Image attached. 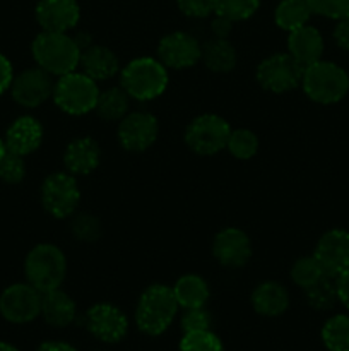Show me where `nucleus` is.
Wrapping results in <instances>:
<instances>
[{
  "label": "nucleus",
  "mask_w": 349,
  "mask_h": 351,
  "mask_svg": "<svg viewBox=\"0 0 349 351\" xmlns=\"http://www.w3.org/2000/svg\"><path fill=\"white\" fill-rule=\"evenodd\" d=\"M212 256L224 267H243L252 257V242L243 230L229 226L214 237Z\"/></svg>",
  "instance_id": "16"
},
{
  "label": "nucleus",
  "mask_w": 349,
  "mask_h": 351,
  "mask_svg": "<svg viewBox=\"0 0 349 351\" xmlns=\"http://www.w3.org/2000/svg\"><path fill=\"white\" fill-rule=\"evenodd\" d=\"M303 93L318 105H334L349 93V74L335 62L318 60L303 69Z\"/></svg>",
  "instance_id": "3"
},
{
  "label": "nucleus",
  "mask_w": 349,
  "mask_h": 351,
  "mask_svg": "<svg viewBox=\"0 0 349 351\" xmlns=\"http://www.w3.org/2000/svg\"><path fill=\"white\" fill-rule=\"evenodd\" d=\"M335 287H337L339 302L349 311V267L335 278Z\"/></svg>",
  "instance_id": "41"
},
{
  "label": "nucleus",
  "mask_w": 349,
  "mask_h": 351,
  "mask_svg": "<svg viewBox=\"0 0 349 351\" xmlns=\"http://www.w3.org/2000/svg\"><path fill=\"white\" fill-rule=\"evenodd\" d=\"M43 125L34 117L24 115L14 120L7 127L3 144H5V149L10 151V153L27 156V154L40 149L41 143H43Z\"/></svg>",
  "instance_id": "18"
},
{
  "label": "nucleus",
  "mask_w": 349,
  "mask_h": 351,
  "mask_svg": "<svg viewBox=\"0 0 349 351\" xmlns=\"http://www.w3.org/2000/svg\"><path fill=\"white\" fill-rule=\"evenodd\" d=\"M14 81V69L9 58L0 53V96L9 91Z\"/></svg>",
  "instance_id": "39"
},
{
  "label": "nucleus",
  "mask_w": 349,
  "mask_h": 351,
  "mask_svg": "<svg viewBox=\"0 0 349 351\" xmlns=\"http://www.w3.org/2000/svg\"><path fill=\"white\" fill-rule=\"evenodd\" d=\"M0 351H19V350H17L14 345H10V343L0 341Z\"/></svg>",
  "instance_id": "44"
},
{
  "label": "nucleus",
  "mask_w": 349,
  "mask_h": 351,
  "mask_svg": "<svg viewBox=\"0 0 349 351\" xmlns=\"http://www.w3.org/2000/svg\"><path fill=\"white\" fill-rule=\"evenodd\" d=\"M99 161H101V149L91 137H77L65 147L64 165L68 173L74 177L92 173L98 168Z\"/></svg>",
  "instance_id": "20"
},
{
  "label": "nucleus",
  "mask_w": 349,
  "mask_h": 351,
  "mask_svg": "<svg viewBox=\"0 0 349 351\" xmlns=\"http://www.w3.org/2000/svg\"><path fill=\"white\" fill-rule=\"evenodd\" d=\"M313 257L318 261L324 273L337 278L349 267V232L342 228H332L318 239Z\"/></svg>",
  "instance_id": "15"
},
{
  "label": "nucleus",
  "mask_w": 349,
  "mask_h": 351,
  "mask_svg": "<svg viewBox=\"0 0 349 351\" xmlns=\"http://www.w3.org/2000/svg\"><path fill=\"white\" fill-rule=\"evenodd\" d=\"M260 0H216L214 14L226 17L231 23L246 21L259 10Z\"/></svg>",
  "instance_id": "33"
},
{
  "label": "nucleus",
  "mask_w": 349,
  "mask_h": 351,
  "mask_svg": "<svg viewBox=\"0 0 349 351\" xmlns=\"http://www.w3.org/2000/svg\"><path fill=\"white\" fill-rule=\"evenodd\" d=\"M202 62L205 67L218 74H226L236 67L238 55L226 38H212L202 47Z\"/></svg>",
  "instance_id": "25"
},
{
  "label": "nucleus",
  "mask_w": 349,
  "mask_h": 351,
  "mask_svg": "<svg viewBox=\"0 0 349 351\" xmlns=\"http://www.w3.org/2000/svg\"><path fill=\"white\" fill-rule=\"evenodd\" d=\"M36 351H77V350L65 341H44L38 346Z\"/></svg>",
  "instance_id": "43"
},
{
  "label": "nucleus",
  "mask_w": 349,
  "mask_h": 351,
  "mask_svg": "<svg viewBox=\"0 0 349 351\" xmlns=\"http://www.w3.org/2000/svg\"><path fill=\"white\" fill-rule=\"evenodd\" d=\"M178 351H224V345L211 329L183 332Z\"/></svg>",
  "instance_id": "34"
},
{
  "label": "nucleus",
  "mask_w": 349,
  "mask_h": 351,
  "mask_svg": "<svg viewBox=\"0 0 349 351\" xmlns=\"http://www.w3.org/2000/svg\"><path fill=\"white\" fill-rule=\"evenodd\" d=\"M98 82L84 72H68L60 75L53 84V103L68 115H86L92 112L98 103Z\"/></svg>",
  "instance_id": "6"
},
{
  "label": "nucleus",
  "mask_w": 349,
  "mask_h": 351,
  "mask_svg": "<svg viewBox=\"0 0 349 351\" xmlns=\"http://www.w3.org/2000/svg\"><path fill=\"white\" fill-rule=\"evenodd\" d=\"M53 84L51 75L43 69H26L21 74L14 75L10 95L14 101L23 108H38L48 98H51Z\"/></svg>",
  "instance_id": "14"
},
{
  "label": "nucleus",
  "mask_w": 349,
  "mask_h": 351,
  "mask_svg": "<svg viewBox=\"0 0 349 351\" xmlns=\"http://www.w3.org/2000/svg\"><path fill=\"white\" fill-rule=\"evenodd\" d=\"M311 9L307 0H281L274 12V21L281 29L291 31L308 24L311 17Z\"/></svg>",
  "instance_id": "26"
},
{
  "label": "nucleus",
  "mask_w": 349,
  "mask_h": 351,
  "mask_svg": "<svg viewBox=\"0 0 349 351\" xmlns=\"http://www.w3.org/2000/svg\"><path fill=\"white\" fill-rule=\"evenodd\" d=\"M322 343L328 351H349V315L335 314L322 326Z\"/></svg>",
  "instance_id": "28"
},
{
  "label": "nucleus",
  "mask_w": 349,
  "mask_h": 351,
  "mask_svg": "<svg viewBox=\"0 0 349 351\" xmlns=\"http://www.w3.org/2000/svg\"><path fill=\"white\" fill-rule=\"evenodd\" d=\"M84 328L91 336L106 345L120 343L129 332V319L125 312L113 304H96L84 314Z\"/></svg>",
  "instance_id": "11"
},
{
  "label": "nucleus",
  "mask_w": 349,
  "mask_h": 351,
  "mask_svg": "<svg viewBox=\"0 0 349 351\" xmlns=\"http://www.w3.org/2000/svg\"><path fill=\"white\" fill-rule=\"evenodd\" d=\"M31 53L38 67L60 77L79 67L82 50L67 33L41 31L31 43Z\"/></svg>",
  "instance_id": "2"
},
{
  "label": "nucleus",
  "mask_w": 349,
  "mask_h": 351,
  "mask_svg": "<svg viewBox=\"0 0 349 351\" xmlns=\"http://www.w3.org/2000/svg\"><path fill=\"white\" fill-rule=\"evenodd\" d=\"M34 16L43 31L67 33L77 26L81 7L75 0H40Z\"/></svg>",
  "instance_id": "17"
},
{
  "label": "nucleus",
  "mask_w": 349,
  "mask_h": 351,
  "mask_svg": "<svg viewBox=\"0 0 349 351\" xmlns=\"http://www.w3.org/2000/svg\"><path fill=\"white\" fill-rule=\"evenodd\" d=\"M70 232L77 242L94 243L101 237V221L98 219V216L91 215V213H75L72 216Z\"/></svg>",
  "instance_id": "32"
},
{
  "label": "nucleus",
  "mask_w": 349,
  "mask_h": 351,
  "mask_svg": "<svg viewBox=\"0 0 349 351\" xmlns=\"http://www.w3.org/2000/svg\"><path fill=\"white\" fill-rule=\"evenodd\" d=\"M79 65L82 72L96 82L108 81L115 77L120 71V62L115 51L103 45H91L82 50Z\"/></svg>",
  "instance_id": "21"
},
{
  "label": "nucleus",
  "mask_w": 349,
  "mask_h": 351,
  "mask_svg": "<svg viewBox=\"0 0 349 351\" xmlns=\"http://www.w3.org/2000/svg\"><path fill=\"white\" fill-rule=\"evenodd\" d=\"M324 50V36L317 27L310 26V24H305V26L291 31L289 38H287V53L303 67L322 60Z\"/></svg>",
  "instance_id": "19"
},
{
  "label": "nucleus",
  "mask_w": 349,
  "mask_h": 351,
  "mask_svg": "<svg viewBox=\"0 0 349 351\" xmlns=\"http://www.w3.org/2000/svg\"><path fill=\"white\" fill-rule=\"evenodd\" d=\"M231 127L222 117L216 113L198 115L188 123L185 130V144L188 149L201 156H212L226 149Z\"/></svg>",
  "instance_id": "8"
},
{
  "label": "nucleus",
  "mask_w": 349,
  "mask_h": 351,
  "mask_svg": "<svg viewBox=\"0 0 349 351\" xmlns=\"http://www.w3.org/2000/svg\"><path fill=\"white\" fill-rule=\"evenodd\" d=\"M129 105L130 96L127 95L125 89L122 86H115V88H108L106 91H99L94 110L103 120L116 122L129 113Z\"/></svg>",
  "instance_id": "27"
},
{
  "label": "nucleus",
  "mask_w": 349,
  "mask_h": 351,
  "mask_svg": "<svg viewBox=\"0 0 349 351\" xmlns=\"http://www.w3.org/2000/svg\"><path fill=\"white\" fill-rule=\"evenodd\" d=\"M120 86L130 98L137 101H151L166 91L168 71L159 58H133L120 72Z\"/></svg>",
  "instance_id": "4"
},
{
  "label": "nucleus",
  "mask_w": 349,
  "mask_h": 351,
  "mask_svg": "<svg viewBox=\"0 0 349 351\" xmlns=\"http://www.w3.org/2000/svg\"><path fill=\"white\" fill-rule=\"evenodd\" d=\"M253 311L263 317H279L289 307V293L277 281H263L252 291Z\"/></svg>",
  "instance_id": "22"
},
{
  "label": "nucleus",
  "mask_w": 349,
  "mask_h": 351,
  "mask_svg": "<svg viewBox=\"0 0 349 351\" xmlns=\"http://www.w3.org/2000/svg\"><path fill=\"white\" fill-rule=\"evenodd\" d=\"M159 123L149 112L127 113L118 125L120 146L130 153L147 151L157 139Z\"/></svg>",
  "instance_id": "12"
},
{
  "label": "nucleus",
  "mask_w": 349,
  "mask_h": 351,
  "mask_svg": "<svg viewBox=\"0 0 349 351\" xmlns=\"http://www.w3.org/2000/svg\"><path fill=\"white\" fill-rule=\"evenodd\" d=\"M177 5L183 16L204 19L214 14L216 0H177Z\"/></svg>",
  "instance_id": "38"
},
{
  "label": "nucleus",
  "mask_w": 349,
  "mask_h": 351,
  "mask_svg": "<svg viewBox=\"0 0 349 351\" xmlns=\"http://www.w3.org/2000/svg\"><path fill=\"white\" fill-rule=\"evenodd\" d=\"M24 276L41 293L57 290L67 276L65 254L53 243H38L24 259Z\"/></svg>",
  "instance_id": "5"
},
{
  "label": "nucleus",
  "mask_w": 349,
  "mask_h": 351,
  "mask_svg": "<svg viewBox=\"0 0 349 351\" xmlns=\"http://www.w3.org/2000/svg\"><path fill=\"white\" fill-rule=\"evenodd\" d=\"M5 144H3V139H0V158L3 156V154H5Z\"/></svg>",
  "instance_id": "45"
},
{
  "label": "nucleus",
  "mask_w": 349,
  "mask_h": 351,
  "mask_svg": "<svg viewBox=\"0 0 349 351\" xmlns=\"http://www.w3.org/2000/svg\"><path fill=\"white\" fill-rule=\"evenodd\" d=\"M332 34H334V41L337 43V47L349 51V17L337 21Z\"/></svg>",
  "instance_id": "40"
},
{
  "label": "nucleus",
  "mask_w": 349,
  "mask_h": 351,
  "mask_svg": "<svg viewBox=\"0 0 349 351\" xmlns=\"http://www.w3.org/2000/svg\"><path fill=\"white\" fill-rule=\"evenodd\" d=\"M305 291V298L307 304L315 311H331L335 307L339 302L337 297V287H335V278L324 276L320 281L313 285V287L307 288Z\"/></svg>",
  "instance_id": "29"
},
{
  "label": "nucleus",
  "mask_w": 349,
  "mask_h": 351,
  "mask_svg": "<svg viewBox=\"0 0 349 351\" xmlns=\"http://www.w3.org/2000/svg\"><path fill=\"white\" fill-rule=\"evenodd\" d=\"M81 191L77 180L68 171L50 173L41 184V204L44 211L57 219L70 218L77 213Z\"/></svg>",
  "instance_id": "7"
},
{
  "label": "nucleus",
  "mask_w": 349,
  "mask_h": 351,
  "mask_svg": "<svg viewBox=\"0 0 349 351\" xmlns=\"http://www.w3.org/2000/svg\"><path fill=\"white\" fill-rule=\"evenodd\" d=\"M324 276H327V274L324 273V269H322V266L313 256L301 257L291 267V280L301 290H307V288L313 287Z\"/></svg>",
  "instance_id": "31"
},
{
  "label": "nucleus",
  "mask_w": 349,
  "mask_h": 351,
  "mask_svg": "<svg viewBox=\"0 0 349 351\" xmlns=\"http://www.w3.org/2000/svg\"><path fill=\"white\" fill-rule=\"evenodd\" d=\"M41 317L51 328H67L77 319V307L70 295L57 288L41 295Z\"/></svg>",
  "instance_id": "23"
},
{
  "label": "nucleus",
  "mask_w": 349,
  "mask_h": 351,
  "mask_svg": "<svg viewBox=\"0 0 349 351\" xmlns=\"http://www.w3.org/2000/svg\"><path fill=\"white\" fill-rule=\"evenodd\" d=\"M233 24L235 23H231V21L226 19V17L216 14V17L211 23V31L212 34H214V38H228L233 29Z\"/></svg>",
  "instance_id": "42"
},
{
  "label": "nucleus",
  "mask_w": 349,
  "mask_h": 351,
  "mask_svg": "<svg viewBox=\"0 0 349 351\" xmlns=\"http://www.w3.org/2000/svg\"><path fill=\"white\" fill-rule=\"evenodd\" d=\"M180 308L173 288L166 285H151L142 291L135 307V326L147 336H159L173 324Z\"/></svg>",
  "instance_id": "1"
},
{
  "label": "nucleus",
  "mask_w": 349,
  "mask_h": 351,
  "mask_svg": "<svg viewBox=\"0 0 349 351\" xmlns=\"http://www.w3.org/2000/svg\"><path fill=\"white\" fill-rule=\"evenodd\" d=\"M41 291L33 285L14 283L0 293V315L10 324H27L41 315Z\"/></svg>",
  "instance_id": "10"
},
{
  "label": "nucleus",
  "mask_w": 349,
  "mask_h": 351,
  "mask_svg": "<svg viewBox=\"0 0 349 351\" xmlns=\"http://www.w3.org/2000/svg\"><path fill=\"white\" fill-rule=\"evenodd\" d=\"M173 293L178 305L183 311L205 307L209 297H211L207 281L198 274H183V276L178 278L173 287Z\"/></svg>",
  "instance_id": "24"
},
{
  "label": "nucleus",
  "mask_w": 349,
  "mask_h": 351,
  "mask_svg": "<svg viewBox=\"0 0 349 351\" xmlns=\"http://www.w3.org/2000/svg\"><path fill=\"white\" fill-rule=\"evenodd\" d=\"M24 177H26L24 156L5 151V154L0 158V180L9 185H16L23 182Z\"/></svg>",
  "instance_id": "35"
},
{
  "label": "nucleus",
  "mask_w": 349,
  "mask_h": 351,
  "mask_svg": "<svg viewBox=\"0 0 349 351\" xmlns=\"http://www.w3.org/2000/svg\"><path fill=\"white\" fill-rule=\"evenodd\" d=\"M157 58L166 69H190L202 58V47L192 34L173 31L161 38L157 45Z\"/></svg>",
  "instance_id": "13"
},
{
  "label": "nucleus",
  "mask_w": 349,
  "mask_h": 351,
  "mask_svg": "<svg viewBox=\"0 0 349 351\" xmlns=\"http://www.w3.org/2000/svg\"><path fill=\"white\" fill-rule=\"evenodd\" d=\"M303 69V65L298 64L289 53L269 55L257 67V82L266 91L283 95L301 84Z\"/></svg>",
  "instance_id": "9"
},
{
  "label": "nucleus",
  "mask_w": 349,
  "mask_h": 351,
  "mask_svg": "<svg viewBox=\"0 0 349 351\" xmlns=\"http://www.w3.org/2000/svg\"><path fill=\"white\" fill-rule=\"evenodd\" d=\"M181 331L183 332H194V331H205L211 329L212 317L205 307L198 308H187L181 315Z\"/></svg>",
  "instance_id": "37"
},
{
  "label": "nucleus",
  "mask_w": 349,
  "mask_h": 351,
  "mask_svg": "<svg viewBox=\"0 0 349 351\" xmlns=\"http://www.w3.org/2000/svg\"><path fill=\"white\" fill-rule=\"evenodd\" d=\"M311 12L327 19L341 21L349 17V0H307Z\"/></svg>",
  "instance_id": "36"
},
{
  "label": "nucleus",
  "mask_w": 349,
  "mask_h": 351,
  "mask_svg": "<svg viewBox=\"0 0 349 351\" xmlns=\"http://www.w3.org/2000/svg\"><path fill=\"white\" fill-rule=\"evenodd\" d=\"M226 149L229 151L233 158L240 161L252 160L259 151V137L250 129H236L231 130L228 137Z\"/></svg>",
  "instance_id": "30"
}]
</instances>
